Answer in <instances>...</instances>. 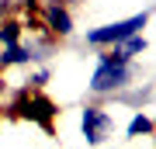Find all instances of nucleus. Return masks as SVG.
Segmentation results:
<instances>
[{
  "label": "nucleus",
  "instance_id": "6",
  "mask_svg": "<svg viewBox=\"0 0 156 149\" xmlns=\"http://www.w3.org/2000/svg\"><path fill=\"white\" fill-rule=\"evenodd\" d=\"M31 55H28V45H4L0 49V69H11V66H28Z\"/></svg>",
  "mask_w": 156,
  "mask_h": 149
},
{
  "label": "nucleus",
  "instance_id": "12",
  "mask_svg": "<svg viewBox=\"0 0 156 149\" xmlns=\"http://www.w3.org/2000/svg\"><path fill=\"white\" fill-rule=\"evenodd\" d=\"M59 4H62V7H69V4H73V0H59Z\"/></svg>",
  "mask_w": 156,
  "mask_h": 149
},
{
  "label": "nucleus",
  "instance_id": "4",
  "mask_svg": "<svg viewBox=\"0 0 156 149\" xmlns=\"http://www.w3.org/2000/svg\"><path fill=\"white\" fill-rule=\"evenodd\" d=\"M14 115L17 118H31V122H38L45 132L52 128V115H56V108H52V101H45V97H38V94H21L14 101Z\"/></svg>",
  "mask_w": 156,
  "mask_h": 149
},
{
  "label": "nucleus",
  "instance_id": "2",
  "mask_svg": "<svg viewBox=\"0 0 156 149\" xmlns=\"http://www.w3.org/2000/svg\"><path fill=\"white\" fill-rule=\"evenodd\" d=\"M135 76V69H132V62L128 66H111V62H97V69H94V76H90V94L94 97H108V94H118V90H125L128 83H132Z\"/></svg>",
  "mask_w": 156,
  "mask_h": 149
},
{
  "label": "nucleus",
  "instance_id": "9",
  "mask_svg": "<svg viewBox=\"0 0 156 149\" xmlns=\"http://www.w3.org/2000/svg\"><path fill=\"white\" fill-rule=\"evenodd\" d=\"M118 49H122V52L128 55V59H132V55H142L146 49H149V42H146V35L139 31V35H132V38H125L122 45H118Z\"/></svg>",
  "mask_w": 156,
  "mask_h": 149
},
{
  "label": "nucleus",
  "instance_id": "10",
  "mask_svg": "<svg viewBox=\"0 0 156 149\" xmlns=\"http://www.w3.org/2000/svg\"><path fill=\"white\" fill-rule=\"evenodd\" d=\"M146 97H153V87H146V90H135V94H122V101H128V104H142Z\"/></svg>",
  "mask_w": 156,
  "mask_h": 149
},
{
  "label": "nucleus",
  "instance_id": "7",
  "mask_svg": "<svg viewBox=\"0 0 156 149\" xmlns=\"http://www.w3.org/2000/svg\"><path fill=\"white\" fill-rule=\"evenodd\" d=\"M149 132H153V118L142 115V111H135L132 122L125 125V135H128V139H139V135H149Z\"/></svg>",
  "mask_w": 156,
  "mask_h": 149
},
{
  "label": "nucleus",
  "instance_id": "8",
  "mask_svg": "<svg viewBox=\"0 0 156 149\" xmlns=\"http://www.w3.org/2000/svg\"><path fill=\"white\" fill-rule=\"evenodd\" d=\"M17 42H21V21L4 17V21H0V49H4V45H17Z\"/></svg>",
  "mask_w": 156,
  "mask_h": 149
},
{
  "label": "nucleus",
  "instance_id": "11",
  "mask_svg": "<svg viewBox=\"0 0 156 149\" xmlns=\"http://www.w3.org/2000/svg\"><path fill=\"white\" fill-rule=\"evenodd\" d=\"M45 83H49V69H38V73L31 76V87L38 90V87H45Z\"/></svg>",
  "mask_w": 156,
  "mask_h": 149
},
{
  "label": "nucleus",
  "instance_id": "5",
  "mask_svg": "<svg viewBox=\"0 0 156 149\" xmlns=\"http://www.w3.org/2000/svg\"><path fill=\"white\" fill-rule=\"evenodd\" d=\"M42 17H45L49 35H56V38H69L73 35V14H69V7L59 4V0H49V4L42 7Z\"/></svg>",
  "mask_w": 156,
  "mask_h": 149
},
{
  "label": "nucleus",
  "instance_id": "13",
  "mask_svg": "<svg viewBox=\"0 0 156 149\" xmlns=\"http://www.w3.org/2000/svg\"><path fill=\"white\" fill-rule=\"evenodd\" d=\"M0 97H4V80H0Z\"/></svg>",
  "mask_w": 156,
  "mask_h": 149
},
{
  "label": "nucleus",
  "instance_id": "1",
  "mask_svg": "<svg viewBox=\"0 0 156 149\" xmlns=\"http://www.w3.org/2000/svg\"><path fill=\"white\" fill-rule=\"evenodd\" d=\"M146 24H149V11L122 17V21H111V24H101V28H90L87 31V45L90 49H115V45H122L125 38L139 35Z\"/></svg>",
  "mask_w": 156,
  "mask_h": 149
},
{
  "label": "nucleus",
  "instance_id": "3",
  "mask_svg": "<svg viewBox=\"0 0 156 149\" xmlns=\"http://www.w3.org/2000/svg\"><path fill=\"white\" fill-rule=\"evenodd\" d=\"M111 128H115V118L108 115L104 108L83 104V111H80V132H83L87 146H101L108 135H111Z\"/></svg>",
  "mask_w": 156,
  "mask_h": 149
}]
</instances>
